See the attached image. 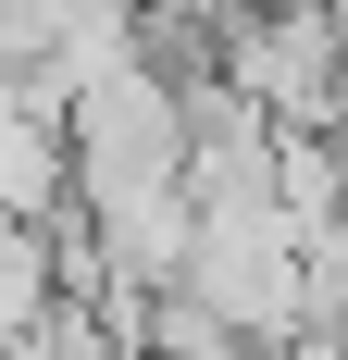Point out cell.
I'll return each instance as SVG.
<instances>
[{
	"label": "cell",
	"instance_id": "6da1fadb",
	"mask_svg": "<svg viewBox=\"0 0 348 360\" xmlns=\"http://www.w3.org/2000/svg\"><path fill=\"white\" fill-rule=\"evenodd\" d=\"M211 75L274 124H336L348 112V13L336 0H224Z\"/></svg>",
	"mask_w": 348,
	"mask_h": 360
}]
</instances>
